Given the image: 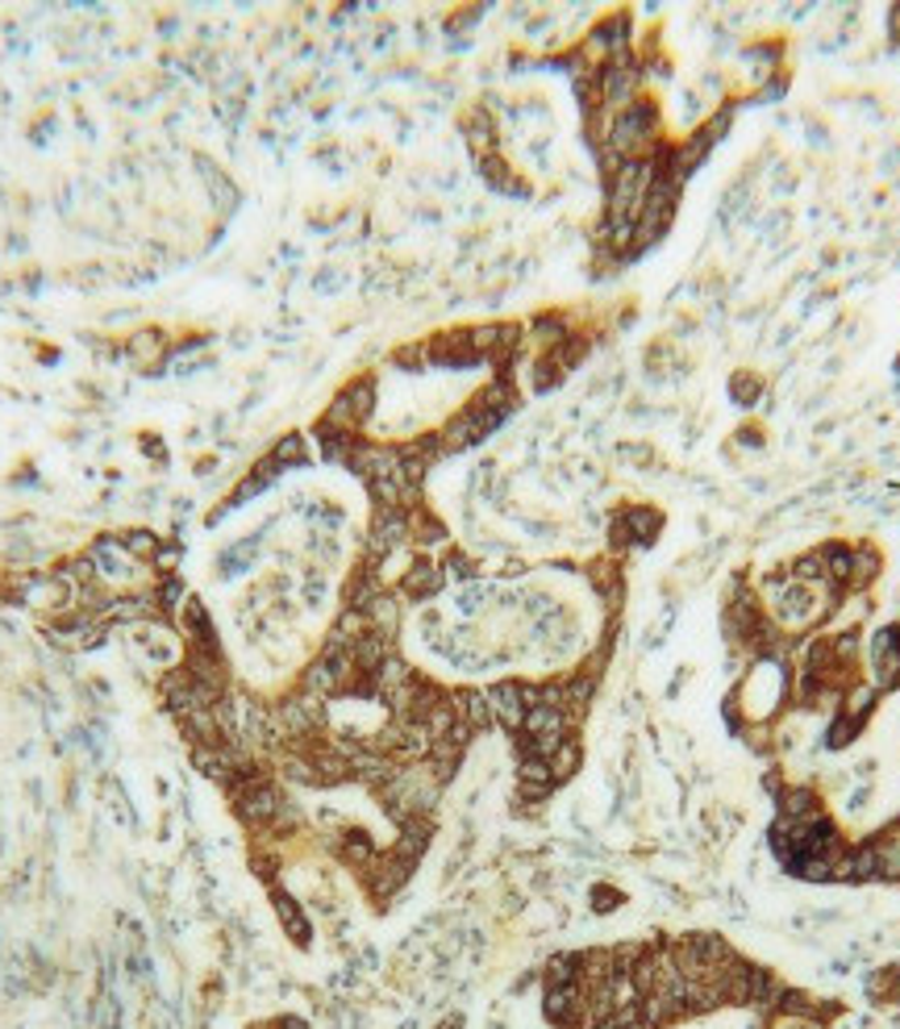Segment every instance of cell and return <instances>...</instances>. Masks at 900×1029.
<instances>
[{
    "mask_svg": "<svg viewBox=\"0 0 900 1029\" xmlns=\"http://www.w3.org/2000/svg\"><path fill=\"white\" fill-rule=\"evenodd\" d=\"M863 672L876 693L900 688V626H880L863 646Z\"/></svg>",
    "mask_w": 900,
    "mask_h": 1029,
    "instance_id": "cell-2",
    "label": "cell"
},
{
    "mask_svg": "<svg viewBox=\"0 0 900 1029\" xmlns=\"http://www.w3.org/2000/svg\"><path fill=\"white\" fill-rule=\"evenodd\" d=\"M880 572H884L880 546H876V542H855V546H851V584H846V593L851 596L867 593V588L880 579Z\"/></svg>",
    "mask_w": 900,
    "mask_h": 1029,
    "instance_id": "cell-6",
    "label": "cell"
},
{
    "mask_svg": "<svg viewBox=\"0 0 900 1029\" xmlns=\"http://www.w3.org/2000/svg\"><path fill=\"white\" fill-rule=\"evenodd\" d=\"M867 1000H876V1005H900V963H888V967L867 975Z\"/></svg>",
    "mask_w": 900,
    "mask_h": 1029,
    "instance_id": "cell-10",
    "label": "cell"
},
{
    "mask_svg": "<svg viewBox=\"0 0 900 1029\" xmlns=\"http://www.w3.org/2000/svg\"><path fill=\"white\" fill-rule=\"evenodd\" d=\"M621 905H625V896H621L613 884H597V888H592V909L597 912H613V909H621Z\"/></svg>",
    "mask_w": 900,
    "mask_h": 1029,
    "instance_id": "cell-15",
    "label": "cell"
},
{
    "mask_svg": "<svg viewBox=\"0 0 900 1029\" xmlns=\"http://www.w3.org/2000/svg\"><path fill=\"white\" fill-rule=\"evenodd\" d=\"M125 355L134 363H159V358H167V338H163V330H138V334L125 338Z\"/></svg>",
    "mask_w": 900,
    "mask_h": 1029,
    "instance_id": "cell-9",
    "label": "cell"
},
{
    "mask_svg": "<svg viewBox=\"0 0 900 1029\" xmlns=\"http://www.w3.org/2000/svg\"><path fill=\"white\" fill-rule=\"evenodd\" d=\"M367 630L371 633H384V638H392L397 642L400 633V621H404V600L397 596V588H384L371 605H367Z\"/></svg>",
    "mask_w": 900,
    "mask_h": 1029,
    "instance_id": "cell-7",
    "label": "cell"
},
{
    "mask_svg": "<svg viewBox=\"0 0 900 1029\" xmlns=\"http://www.w3.org/2000/svg\"><path fill=\"white\" fill-rule=\"evenodd\" d=\"M442 588H446V567H442L438 558H430V554L409 558V563H404V572H400V579H397V596L400 600H409V605H430Z\"/></svg>",
    "mask_w": 900,
    "mask_h": 1029,
    "instance_id": "cell-4",
    "label": "cell"
},
{
    "mask_svg": "<svg viewBox=\"0 0 900 1029\" xmlns=\"http://www.w3.org/2000/svg\"><path fill=\"white\" fill-rule=\"evenodd\" d=\"M730 392H734V400H742V405H755L763 396V379L751 376V372H738V376L730 379Z\"/></svg>",
    "mask_w": 900,
    "mask_h": 1029,
    "instance_id": "cell-14",
    "label": "cell"
},
{
    "mask_svg": "<svg viewBox=\"0 0 900 1029\" xmlns=\"http://www.w3.org/2000/svg\"><path fill=\"white\" fill-rule=\"evenodd\" d=\"M763 1029H825L821 1021H809V1017H788V1013H771Z\"/></svg>",
    "mask_w": 900,
    "mask_h": 1029,
    "instance_id": "cell-16",
    "label": "cell"
},
{
    "mask_svg": "<svg viewBox=\"0 0 900 1029\" xmlns=\"http://www.w3.org/2000/svg\"><path fill=\"white\" fill-rule=\"evenodd\" d=\"M371 413H376V379L359 376V379H351V384H346V388H342V392L330 400V409L321 413L318 425H321V430L359 434Z\"/></svg>",
    "mask_w": 900,
    "mask_h": 1029,
    "instance_id": "cell-1",
    "label": "cell"
},
{
    "mask_svg": "<svg viewBox=\"0 0 900 1029\" xmlns=\"http://www.w3.org/2000/svg\"><path fill=\"white\" fill-rule=\"evenodd\" d=\"M580 763H584V746H580V738H576V733H571L559 751L546 759V767H551V775H555V784H567L571 775L580 772Z\"/></svg>",
    "mask_w": 900,
    "mask_h": 1029,
    "instance_id": "cell-11",
    "label": "cell"
},
{
    "mask_svg": "<svg viewBox=\"0 0 900 1029\" xmlns=\"http://www.w3.org/2000/svg\"><path fill=\"white\" fill-rule=\"evenodd\" d=\"M888 18H892V42H900V4H892V13H888Z\"/></svg>",
    "mask_w": 900,
    "mask_h": 1029,
    "instance_id": "cell-17",
    "label": "cell"
},
{
    "mask_svg": "<svg viewBox=\"0 0 900 1029\" xmlns=\"http://www.w3.org/2000/svg\"><path fill=\"white\" fill-rule=\"evenodd\" d=\"M538 705V684L530 679H500L488 688V709H492V726L518 738L525 726V712Z\"/></svg>",
    "mask_w": 900,
    "mask_h": 1029,
    "instance_id": "cell-3",
    "label": "cell"
},
{
    "mask_svg": "<svg viewBox=\"0 0 900 1029\" xmlns=\"http://www.w3.org/2000/svg\"><path fill=\"white\" fill-rule=\"evenodd\" d=\"M776 817L797 821V826H818L821 817H830V812H825V800H821V792L813 784H788L776 796Z\"/></svg>",
    "mask_w": 900,
    "mask_h": 1029,
    "instance_id": "cell-5",
    "label": "cell"
},
{
    "mask_svg": "<svg viewBox=\"0 0 900 1029\" xmlns=\"http://www.w3.org/2000/svg\"><path fill=\"white\" fill-rule=\"evenodd\" d=\"M271 455L280 458L284 467H297V463H304V455H309V446H304V438L300 434H284L276 446H271Z\"/></svg>",
    "mask_w": 900,
    "mask_h": 1029,
    "instance_id": "cell-13",
    "label": "cell"
},
{
    "mask_svg": "<svg viewBox=\"0 0 900 1029\" xmlns=\"http://www.w3.org/2000/svg\"><path fill=\"white\" fill-rule=\"evenodd\" d=\"M742 59L751 63V76L755 79H771V71L780 67V42H759V46H746Z\"/></svg>",
    "mask_w": 900,
    "mask_h": 1029,
    "instance_id": "cell-12",
    "label": "cell"
},
{
    "mask_svg": "<svg viewBox=\"0 0 900 1029\" xmlns=\"http://www.w3.org/2000/svg\"><path fill=\"white\" fill-rule=\"evenodd\" d=\"M271 905H276V917H280L284 933L297 942V947H309V938H313V926H309V917H304V905L300 900H292L288 892L271 888Z\"/></svg>",
    "mask_w": 900,
    "mask_h": 1029,
    "instance_id": "cell-8",
    "label": "cell"
}]
</instances>
